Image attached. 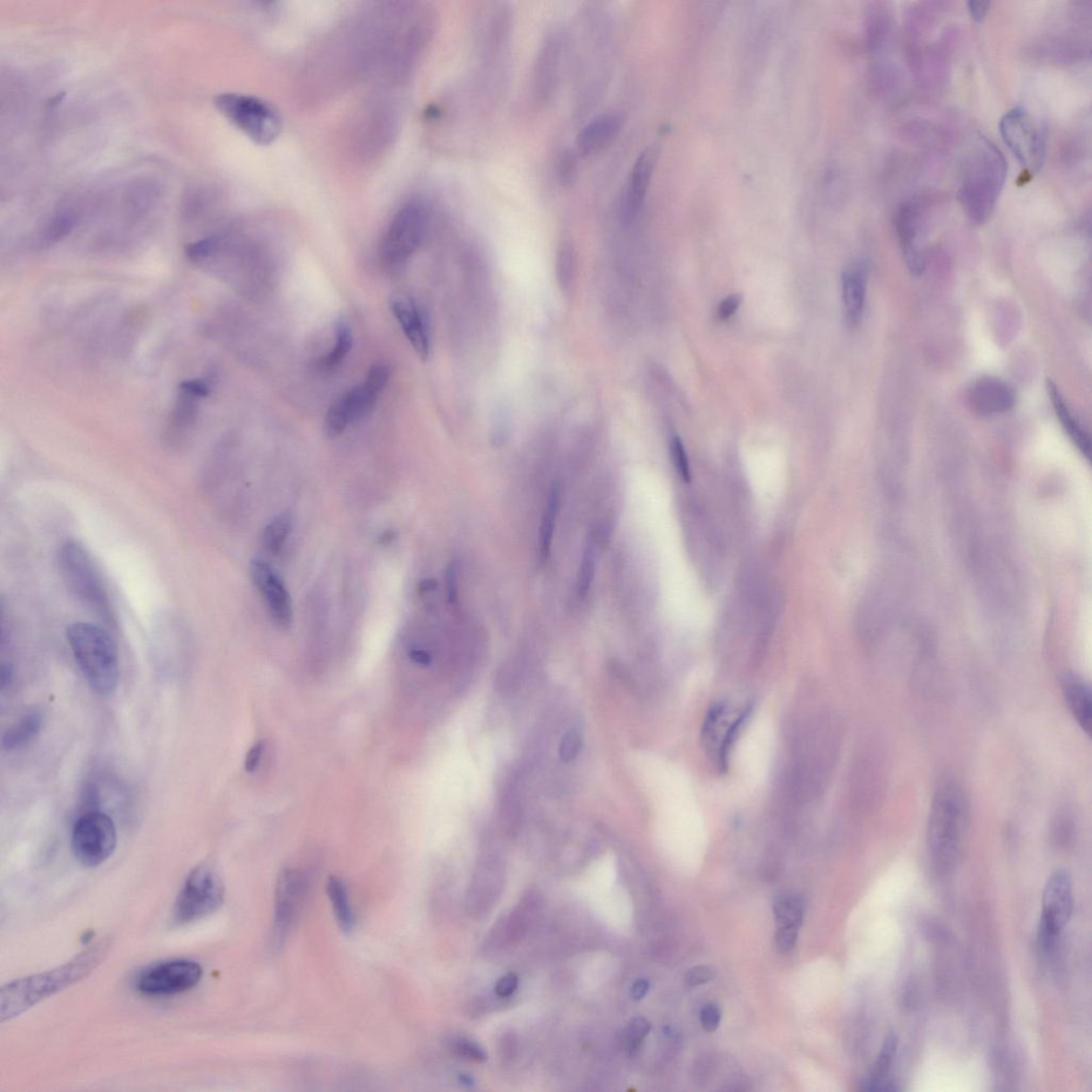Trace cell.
<instances>
[{"mask_svg": "<svg viewBox=\"0 0 1092 1092\" xmlns=\"http://www.w3.org/2000/svg\"><path fill=\"white\" fill-rule=\"evenodd\" d=\"M958 200L975 225L992 217L1007 179V162L992 141L978 135L962 156Z\"/></svg>", "mask_w": 1092, "mask_h": 1092, "instance_id": "1", "label": "cell"}, {"mask_svg": "<svg viewBox=\"0 0 1092 1092\" xmlns=\"http://www.w3.org/2000/svg\"><path fill=\"white\" fill-rule=\"evenodd\" d=\"M107 947L106 943H101L52 971L12 981L3 987L0 992L2 1022L13 1019L39 1002L86 978L103 959Z\"/></svg>", "mask_w": 1092, "mask_h": 1092, "instance_id": "2", "label": "cell"}, {"mask_svg": "<svg viewBox=\"0 0 1092 1092\" xmlns=\"http://www.w3.org/2000/svg\"><path fill=\"white\" fill-rule=\"evenodd\" d=\"M968 802L961 786L946 779L934 793L927 825V844L940 868L952 867L959 857L969 825Z\"/></svg>", "mask_w": 1092, "mask_h": 1092, "instance_id": "3", "label": "cell"}, {"mask_svg": "<svg viewBox=\"0 0 1092 1092\" xmlns=\"http://www.w3.org/2000/svg\"><path fill=\"white\" fill-rule=\"evenodd\" d=\"M66 639L88 684L100 696H112L119 683V655L112 636L89 622H74Z\"/></svg>", "mask_w": 1092, "mask_h": 1092, "instance_id": "4", "label": "cell"}, {"mask_svg": "<svg viewBox=\"0 0 1092 1092\" xmlns=\"http://www.w3.org/2000/svg\"><path fill=\"white\" fill-rule=\"evenodd\" d=\"M58 565L70 593L101 619L112 622L113 614L110 596L87 549L76 541H65L59 549Z\"/></svg>", "mask_w": 1092, "mask_h": 1092, "instance_id": "5", "label": "cell"}, {"mask_svg": "<svg viewBox=\"0 0 1092 1092\" xmlns=\"http://www.w3.org/2000/svg\"><path fill=\"white\" fill-rule=\"evenodd\" d=\"M218 111L235 127L260 146L279 137L283 122L276 108L259 98L241 93H222L215 100Z\"/></svg>", "mask_w": 1092, "mask_h": 1092, "instance_id": "6", "label": "cell"}, {"mask_svg": "<svg viewBox=\"0 0 1092 1092\" xmlns=\"http://www.w3.org/2000/svg\"><path fill=\"white\" fill-rule=\"evenodd\" d=\"M1004 142L1029 174L1040 171L1046 159L1047 137L1043 127L1022 107L1014 108L1000 121Z\"/></svg>", "mask_w": 1092, "mask_h": 1092, "instance_id": "7", "label": "cell"}, {"mask_svg": "<svg viewBox=\"0 0 1092 1092\" xmlns=\"http://www.w3.org/2000/svg\"><path fill=\"white\" fill-rule=\"evenodd\" d=\"M225 887L212 868L201 865L188 875L175 901L173 921L182 926L213 914L223 904Z\"/></svg>", "mask_w": 1092, "mask_h": 1092, "instance_id": "8", "label": "cell"}, {"mask_svg": "<svg viewBox=\"0 0 1092 1092\" xmlns=\"http://www.w3.org/2000/svg\"><path fill=\"white\" fill-rule=\"evenodd\" d=\"M117 843V828L106 813L88 811L74 826L72 851L79 863L86 867L103 864L112 856Z\"/></svg>", "mask_w": 1092, "mask_h": 1092, "instance_id": "9", "label": "cell"}, {"mask_svg": "<svg viewBox=\"0 0 1092 1092\" xmlns=\"http://www.w3.org/2000/svg\"><path fill=\"white\" fill-rule=\"evenodd\" d=\"M427 226V210L422 203H406L393 218L382 242L383 260L400 264L409 259L422 241Z\"/></svg>", "mask_w": 1092, "mask_h": 1092, "instance_id": "10", "label": "cell"}, {"mask_svg": "<svg viewBox=\"0 0 1092 1092\" xmlns=\"http://www.w3.org/2000/svg\"><path fill=\"white\" fill-rule=\"evenodd\" d=\"M198 962L187 959L168 960L148 967L135 979L138 992L148 996H168L188 992L202 980Z\"/></svg>", "mask_w": 1092, "mask_h": 1092, "instance_id": "11", "label": "cell"}, {"mask_svg": "<svg viewBox=\"0 0 1092 1092\" xmlns=\"http://www.w3.org/2000/svg\"><path fill=\"white\" fill-rule=\"evenodd\" d=\"M1074 912L1073 883L1068 873L1057 871L1044 887L1039 940L1042 947L1053 945L1057 935L1069 923Z\"/></svg>", "mask_w": 1092, "mask_h": 1092, "instance_id": "12", "label": "cell"}, {"mask_svg": "<svg viewBox=\"0 0 1092 1092\" xmlns=\"http://www.w3.org/2000/svg\"><path fill=\"white\" fill-rule=\"evenodd\" d=\"M210 388L207 379L189 380L181 384L165 433L169 446L180 447L186 442L198 415L200 400L209 395Z\"/></svg>", "mask_w": 1092, "mask_h": 1092, "instance_id": "13", "label": "cell"}, {"mask_svg": "<svg viewBox=\"0 0 1092 1092\" xmlns=\"http://www.w3.org/2000/svg\"><path fill=\"white\" fill-rule=\"evenodd\" d=\"M250 575L266 603L271 618L281 628H288L293 622V603L280 575L262 559L251 561Z\"/></svg>", "mask_w": 1092, "mask_h": 1092, "instance_id": "14", "label": "cell"}, {"mask_svg": "<svg viewBox=\"0 0 1092 1092\" xmlns=\"http://www.w3.org/2000/svg\"><path fill=\"white\" fill-rule=\"evenodd\" d=\"M307 888V879L296 870L284 871L277 879L275 898L276 941L284 940L293 927L304 903Z\"/></svg>", "mask_w": 1092, "mask_h": 1092, "instance_id": "15", "label": "cell"}, {"mask_svg": "<svg viewBox=\"0 0 1092 1092\" xmlns=\"http://www.w3.org/2000/svg\"><path fill=\"white\" fill-rule=\"evenodd\" d=\"M898 234L904 260L913 276H921L925 270V255L922 247L923 216L919 205L907 203L899 209L897 219Z\"/></svg>", "mask_w": 1092, "mask_h": 1092, "instance_id": "16", "label": "cell"}, {"mask_svg": "<svg viewBox=\"0 0 1092 1092\" xmlns=\"http://www.w3.org/2000/svg\"><path fill=\"white\" fill-rule=\"evenodd\" d=\"M969 405L981 416L1001 415L1014 408L1016 392L1007 382L995 377H981L969 386Z\"/></svg>", "mask_w": 1092, "mask_h": 1092, "instance_id": "17", "label": "cell"}, {"mask_svg": "<svg viewBox=\"0 0 1092 1092\" xmlns=\"http://www.w3.org/2000/svg\"><path fill=\"white\" fill-rule=\"evenodd\" d=\"M659 159V150L652 146L641 152L630 170V173L623 194L622 209L627 218H633L640 212L648 190L652 181L654 170Z\"/></svg>", "mask_w": 1092, "mask_h": 1092, "instance_id": "18", "label": "cell"}, {"mask_svg": "<svg viewBox=\"0 0 1092 1092\" xmlns=\"http://www.w3.org/2000/svg\"><path fill=\"white\" fill-rule=\"evenodd\" d=\"M562 41L559 33L549 35L539 52L534 66V91L542 100L552 97L559 77Z\"/></svg>", "mask_w": 1092, "mask_h": 1092, "instance_id": "19", "label": "cell"}, {"mask_svg": "<svg viewBox=\"0 0 1092 1092\" xmlns=\"http://www.w3.org/2000/svg\"><path fill=\"white\" fill-rule=\"evenodd\" d=\"M867 271L865 264H854L842 276V293L846 322L854 328L863 321L866 297Z\"/></svg>", "mask_w": 1092, "mask_h": 1092, "instance_id": "20", "label": "cell"}, {"mask_svg": "<svg viewBox=\"0 0 1092 1092\" xmlns=\"http://www.w3.org/2000/svg\"><path fill=\"white\" fill-rule=\"evenodd\" d=\"M621 126L622 122L618 115H601L582 128L576 138V150L581 156L601 152L619 135Z\"/></svg>", "mask_w": 1092, "mask_h": 1092, "instance_id": "21", "label": "cell"}, {"mask_svg": "<svg viewBox=\"0 0 1092 1092\" xmlns=\"http://www.w3.org/2000/svg\"><path fill=\"white\" fill-rule=\"evenodd\" d=\"M392 310L413 349L422 361H426L429 357L430 344L429 331L419 309L415 302L395 300L392 302Z\"/></svg>", "mask_w": 1092, "mask_h": 1092, "instance_id": "22", "label": "cell"}, {"mask_svg": "<svg viewBox=\"0 0 1092 1092\" xmlns=\"http://www.w3.org/2000/svg\"><path fill=\"white\" fill-rule=\"evenodd\" d=\"M1062 689L1070 713L1088 735L1092 729V698L1089 685L1075 675L1063 677Z\"/></svg>", "mask_w": 1092, "mask_h": 1092, "instance_id": "23", "label": "cell"}, {"mask_svg": "<svg viewBox=\"0 0 1092 1092\" xmlns=\"http://www.w3.org/2000/svg\"><path fill=\"white\" fill-rule=\"evenodd\" d=\"M742 747V765L746 775L752 780L761 779L769 765L770 742L764 727L752 728Z\"/></svg>", "mask_w": 1092, "mask_h": 1092, "instance_id": "24", "label": "cell"}, {"mask_svg": "<svg viewBox=\"0 0 1092 1092\" xmlns=\"http://www.w3.org/2000/svg\"><path fill=\"white\" fill-rule=\"evenodd\" d=\"M1048 394L1051 403L1053 405L1056 416L1061 420V424L1064 431L1068 433L1069 438L1077 447L1085 457H1090V439L1086 430H1085L1080 422L1074 415V412L1069 408L1066 400H1064L1062 392L1057 388V385L1052 380L1048 379L1047 382Z\"/></svg>", "mask_w": 1092, "mask_h": 1092, "instance_id": "25", "label": "cell"}, {"mask_svg": "<svg viewBox=\"0 0 1092 1092\" xmlns=\"http://www.w3.org/2000/svg\"><path fill=\"white\" fill-rule=\"evenodd\" d=\"M43 716L41 711L33 710L25 714L19 721L6 730L3 735L2 744L6 751H16L25 748L40 734L42 730Z\"/></svg>", "mask_w": 1092, "mask_h": 1092, "instance_id": "26", "label": "cell"}, {"mask_svg": "<svg viewBox=\"0 0 1092 1092\" xmlns=\"http://www.w3.org/2000/svg\"><path fill=\"white\" fill-rule=\"evenodd\" d=\"M327 894L339 928L346 933L354 931L356 917L349 899L347 886L336 876H331L327 881Z\"/></svg>", "mask_w": 1092, "mask_h": 1092, "instance_id": "27", "label": "cell"}, {"mask_svg": "<svg viewBox=\"0 0 1092 1092\" xmlns=\"http://www.w3.org/2000/svg\"><path fill=\"white\" fill-rule=\"evenodd\" d=\"M898 1039L894 1035L887 1037L883 1049L874 1064L870 1077L866 1081V1089L873 1091L894 1090L893 1083L888 1080L895 1054H897Z\"/></svg>", "mask_w": 1092, "mask_h": 1092, "instance_id": "28", "label": "cell"}, {"mask_svg": "<svg viewBox=\"0 0 1092 1092\" xmlns=\"http://www.w3.org/2000/svg\"><path fill=\"white\" fill-rule=\"evenodd\" d=\"M777 929H797L803 926L804 903L793 894H781L773 903Z\"/></svg>", "mask_w": 1092, "mask_h": 1092, "instance_id": "29", "label": "cell"}, {"mask_svg": "<svg viewBox=\"0 0 1092 1092\" xmlns=\"http://www.w3.org/2000/svg\"><path fill=\"white\" fill-rule=\"evenodd\" d=\"M561 490L558 484H554L549 491L547 503L542 517L540 527V556L546 560L551 553L556 522L560 511Z\"/></svg>", "mask_w": 1092, "mask_h": 1092, "instance_id": "30", "label": "cell"}, {"mask_svg": "<svg viewBox=\"0 0 1092 1092\" xmlns=\"http://www.w3.org/2000/svg\"><path fill=\"white\" fill-rule=\"evenodd\" d=\"M293 528V515L282 512L270 522L264 532V546L268 552L279 555Z\"/></svg>", "mask_w": 1092, "mask_h": 1092, "instance_id": "31", "label": "cell"}, {"mask_svg": "<svg viewBox=\"0 0 1092 1092\" xmlns=\"http://www.w3.org/2000/svg\"><path fill=\"white\" fill-rule=\"evenodd\" d=\"M352 347V334L349 325L345 323H339L336 327V338L334 350L328 356H325L321 362V365L325 370L336 368L338 364L344 361L347 357Z\"/></svg>", "mask_w": 1092, "mask_h": 1092, "instance_id": "32", "label": "cell"}, {"mask_svg": "<svg viewBox=\"0 0 1092 1092\" xmlns=\"http://www.w3.org/2000/svg\"><path fill=\"white\" fill-rule=\"evenodd\" d=\"M595 575V549L593 540H589L582 554L578 575V593L580 598H586L592 589Z\"/></svg>", "mask_w": 1092, "mask_h": 1092, "instance_id": "33", "label": "cell"}, {"mask_svg": "<svg viewBox=\"0 0 1092 1092\" xmlns=\"http://www.w3.org/2000/svg\"><path fill=\"white\" fill-rule=\"evenodd\" d=\"M650 1023L644 1017H635L628 1024L627 1029V1049L630 1055H633L639 1051L640 1044L644 1038L650 1033Z\"/></svg>", "mask_w": 1092, "mask_h": 1092, "instance_id": "34", "label": "cell"}, {"mask_svg": "<svg viewBox=\"0 0 1092 1092\" xmlns=\"http://www.w3.org/2000/svg\"><path fill=\"white\" fill-rule=\"evenodd\" d=\"M579 160L574 152L562 153L558 160V178L562 185L569 186L578 178Z\"/></svg>", "mask_w": 1092, "mask_h": 1092, "instance_id": "35", "label": "cell"}, {"mask_svg": "<svg viewBox=\"0 0 1092 1092\" xmlns=\"http://www.w3.org/2000/svg\"><path fill=\"white\" fill-rule=\"evenodd\" d=\"M451 1048L457 1055L469 1058L471 1061L477 1063H484L487 1061V1054L485 1053V1051L481 1049L477 1043L464 1039V1038H458V1039L452 1040Z\"/></svg>", "mask_w": 1092, "mask_h": 1092, "instance_id": "36", "label": "cell"}, {"mask_svg": "<svg viewBox=\"0 0 1092 1092\" xmlns=\"http://www.w3.org/2000/svg\"><path fill=\"white\" fill-rule=\"evenodd\" d=\"M558 273L562 287H568L571 283L572 273L574 268V251L569 243H564L561 246L558 254Z\"/></svg>", "mask_w": 1092, "mask_h": 1092, "instance_id": "37", "label": "cell"}, {"mask_svg": "<svg viewBox=\"0 0 1092 1092\" xmlns=\"http://www.w3.org/2000/svg\"><path fill=\"white\" fill-rule=\"evenodd\" d=\"M581 748V739L578 732L571 730L567 732L564 738H562L559 756L562 762L569 763L574 761L579 757Z\"/></svg>", "mask_w": 1092, "mask_h": 1092, "instance_id": "38", "label": "cell"}, {"mask_svg": "<svg viewBox=\"0 0 1092 1092\" xmlns=\"http://www.w3.org/2000/svg\"><path fill=\"white\" fill-rule=\"evenodd\" d=\"M716 976V969L713 967L699 966L688 969L685 974V982L690 987L704 985L710 980H713Z\"/></svg>", "mask_w": 1092, "mask_h": 1092, "instance_id": "39", "label": "cell"}, {"mask_svg": "<svg viewBox=\"0 0 1092 1092\" xmlns=\"http://www.w3.org/2000/svg\"><path fill=\"white\" fill-rule=\"evenodd\" d=\"M671 453H673L674 463L676 469L685 479L689 478V465L687 452H685L684 446L681 440L677 437L671 440Z\"/></svg>", "mask_w": 1092, "mask_h": 1092, "instance_id": "40", "label": "cell"}, {"mask_svg": "<svg viewBox=\"0 0 1092 1092\" xmlns=\"http://www.w3.org/2000/svg\"><path fill=\"white\" fill-rule=\"evenodd\" d=\"M722 1020L721 1009L715 1004H707L701 1009V1024L704 1030L713 1033Z\"/></svg>", "mask_w": 1092, "mask_h": 1092, "instance_id": "41", "label": "cell"}, {"mask_svg": "<svg viewBox=\"0 0 1092 1092\" xmlns=\"http://www.w3.org/2000/svg\"><path fill=\"white\" fill-rule=\"evenodd\" d=\"M799 931L797 929H777L776 945L781 954H789L796 945Z\"/></svg>", "mask_w": 1092, "mask_h": 1092, "instance_id": "42", "label": "cell"}, {"mask_svg": "<svg viewBox=\"0 0 1092 1092\" xmlns=\"http://www.w3.org/2000/svg\"><path fill=\"white\" fill-rule=\"evenodd\" d=\"M743 302V296L734 294L728 296L718 305L717 315L719 320L727 321L729 318L736 313V311L741 307Z\"/></svg>", "mask_w": 1092, "mask_h": 1092, "instance_id": "43", "label": "cell"}, {"mask_svg": "<svg viewBox=\"0 0 1092 1092\" xmlns=\"http://www.w3.org/2000/svg\"><path fill=\"white\" fill-rule=\"evenodd\" d=\"M457 566L452 562L446 572L447 599L453 604L458 596Z\"/></svg>", "mask_w": 1092, "mask_h": 1092, "instance_id": "44", "label": "cell"}, {"mask_svg": "<svg viewBox=\"0 0 1092 1092\" xmlns=\"http://www.w3.org/2000/svg\"><path fill=\"white\" fill-rule=\"evenodd\" d=\"M518 983L519 980L517 976L512 973L507 974L504 976V978H501L498 981L497 987H495V992H497V993L501 996V998H507V996H511L515 992V990H517Z\"/></svg>", "mask_w": 1092, "mask_h": 1092, "instance_id": "45", "label": "cell"}, {"mask_svg": "<svg viewBox=\"0 0 1092 1092\" xmlns=\"http://www.w3.org/2000/svg\"><path fill=\"white\" fill-rule=\"evenodd\" d=\"M264 742L256 743L249 750L245 759V769L248 772H253L259 768L262 757L264 755Z\"/></svg>", "mask_w": 1092, "mask_h": 1092, "instance_id": "46", "label": "cell"}, {"mask_svg": "<svg viewBox=\"0 0 1092 1092\" xmlns=\"http://www.w3.org/2000/svg\"><path fill=\"white\" fill-rule=\"evenodd\" d=\"M990 6H992V3L989 2H969V16H971L975 22H982V20L988 16Z\"/></svg>", "mask_w": 1092, "mask_h": 1092, "instance_id": "47", "label": "cell"}, {"mask_svg": "<svg viewBox=\"0 0 1092 1092\" xmlns=\"http://www.w3.org/2000/svg\"><path fill=\"white\" fill-rule=\"evenodd\" d=\"M13 676H15V668H13L10 663H4L2 664V674H0V688L2 690L10 687Z\"/></svg>", "mask_w": 1092, "mask_h": 1092, "instance_id": "48", "label": "cell"}, {"mask_svg": "<svg viewBox=\"0 0 1092 1092\" xmlns=\"http://www.w3.org/2000/svg\"><path fill=\"white\" fill-rule=\"evenodd\" d=\"M649 989H650V983L647 980H637L634 983V986L632 988V993H630V995H632L633 1000L640 1001L641 999L644 998V996H646V994L649 992Z\"/></svg>", "mask_w": 1092, "mask_h": 1092, "instance_id": "49", "label": "cell"}, {"mask_svg": "<svg viewBox=\"0 0 1092 1092\" xmlns=\"http://www.w3.org/2000/svg\"><path fill=\"white\" fill-rule=\"evenodd\" d=\"M410 659L412 662L419 664V666H429L431 663V655L424 650H412L410 652Z\"/></svg>", "mask_w": 1092, "mask_h": 1092, "instance_id": "50", "label": "cell"}, {"mask_svg": "<svg viewBox=\"0 0 1092 1092\" xmlns=\"http://www.w3.org/2000/svg\"><path fill=\"white\" fill-rule=\"evenodd\" d=\"M437 587V582L434 581H425L422 584L423 592H430V590Z\"/></svg>", "mask_w": 1092, "mask_h": 1092, "instance_id": "51", "label": "cell"}]
</instances>
